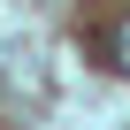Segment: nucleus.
<instances>
[{
	"mask_svg": "<svg viewBox=\"0 0 130 130\" xmlns=\"http://www.w3.org/2000/svg\"><path fill=\"white\" fill-rule=\"evenodd\" d=\"M100 54H107V69H115V77H130V15L107 31V46H100Z\"/></svg>",
	"mask_w": 130,
	"mask_h": 130,
	"instance_id": "f257e3e1",
	"label": "nucleus"
}]
</instances>
